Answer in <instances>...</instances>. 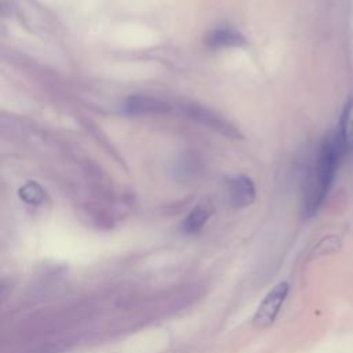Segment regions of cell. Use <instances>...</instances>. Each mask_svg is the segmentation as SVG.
<instances>
[{
  "instance_id": "obj_1",
  "label": "cell",
  "mask_w": 353,
  "mask_h": 353,
  "mask_svg": "<svg viewBox=\"0 0 353 353\" xmlns=\"http://www.w3.org/2000/svg\"><path fill=\"white\" fill-rule=\"evenodd\" d=\"M343 154L345 150L338 132L330 134L323 139L305 185L303 212L306 216H313L323 205L332 188Z\"/></svg>"
},
{
  "instance_id": "obj_2",
  "label": "cell",
  "mask_w": 353,
  "mask_h": 353,
  "mask_svg": "<svg viewBox=\"0 0 353 353\" xmlns=\"http://www.w3.org/2000/svg\"><path fill=\"white\" fill-rule=\"evenodd\" d=\"M288 291H290L288 283L280 281L265 295V298L259 303L258 310L252 319L254 325L256 328H259V330L268 328L274 323V320L288 295Z\"/></svg>"
},
{
  "instance_id": "obj_3",
  "label": "cell",
  "mask_w": 353,
  "mask_h": 353,
  "mask_svg": "<svg viewBox=\"0 0 353 353\" xmlns=\"http://www.w3.org/2000/svg\"><path fill=\"white\" fill-rule=\"evenodd\" d=\"M170 110L168 102L149 95H132L125 102V112L130 114H164Z\"/></svg>"
},
{
  "instance_id": "obj_4",
  "label": "cell",
  "mask_w": 353,
  "mask_h": 353,
  "mask_svg": "<svg viewBox=\"0 0 353 353\" xmlns=\"http://www.w3.org/2000/svg\"><path fill=\"white\" fill-rule=\"evenodd\" d=\"M183 112L188 116L196 119L197 121H200L205 125H210L211 128H215L216 131H219L228 137H240V132L233 125H230L228 121H225L218 114L212 113L211 110H208L205 108H201L199 105H188L186 103L183 106Z\"/></svg>"
},
{
  "instance_id": "obj_5",
  "label": "cell",
  "mask_w": 353,
  "mask_h": 353,
  "mask_svg": "<svg viewBox=\"0 0 353 353\" xmlns=\"http://www.w3.org/2000/svg\"><path fill=\"white\" fill-rule=\"evenodd\" d=\"M204 43L211 48L241 47L245 44V37L232 26H218L205 34Z\"/></svg>"
},
{
  "instance_id": "obj_6",
  "label": "cell",
  "mask_w": 353,
  "mask_h": 353,
  "mask_svg": "<svg viewBox=\"0 0 353 353\" xmlns=\"http://www.w3.org/2000/svg\"><path fill=\"white\" fill-rule=\"evenodd\" d=\"M229 200L230 204L236 208L250 205L255 199V186L254 182L247 176H237L229 182Z\"/></svg>"
},
{
  "instance_id": "obj_7",
  "label": "cell",
  "mask_w": 353,
  "mask_h": 353,
  "mask_svg": "<svg viewBox=\"0 0 353 353\" xmlns=\"http://www.w3.org/2000/svg\"><path fill=\"white\" fill-rule=\"evenodd\" d=\"M336 132L345 153L352 152L353 150V97H350V99L346 102L343 108L341 121H339V130Z\"/></svg>"
},
{
  "instance_id": "obj_8",
  "label": "cell",
  "mask_w": 353,
  "mask_h": 353,
  "mask_svg": "<svg viewBox=\"0 0 353 353\" xmlns=\"http://www.w3.org/2000/svg\"><path fill=\"white\" fill-rule=\"evenodd\" d=\"M212 212V207H211V203H200L197 204L192 211L190 214L185 218L183 223H182V229L185 233H196L199 232L204 223L207 222V219L210 218Z\"/></svg>"
}]
</instances>
